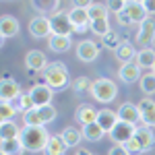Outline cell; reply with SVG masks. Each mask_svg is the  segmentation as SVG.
<instances>
[{"label": "cell", "instance_id": "1", "mask_svg": "<svg viewBox=\"0 0 155 155\" xmlns=\"http://www.w3.org/2000/svg\"><path fill=\"white\" fill-rule=\"evenodd\" d=\"M21 143H23L25 151L29 153H39L46 149L50 139V132L46 130V126H23L21 134H19Z\"/></svg>", "mask_w": 155, "mask_h": 155}, {"label": "cell", "instance_id": "2", "mask_svg": "<svg viewBox=\"0 0 155 155\" xmlns=\"http://www.w3.org/2000/svg\"><path fill=\"white\" fill-rule=\"evenodd\" d=\"M44 81L54 91H62L68 85V81H71L68 68L64 66V62H52V64H48V68L44 71Z\"/></svg>", "mask_w": 155, "mask_h": 155}, {"label": "cell", "instance_id": "3", "mask_svg": "<svg viewBox=\"0 0 155 155\" xmlns=\"http://www.w3.org/2000/svg\"><path fill=\"white\" fill-rule=\"evenodd\" d=\"M89 93H91L93 99H97L99 104H112V101L116 99V95H118V87H116V83H114L112 79L99 77V79L93 81Z\"/></svg>", "mask_w": 155, "mask_h": 155}, {"label": "cell", "instance_id": "4", "mask_svg": "<svg viewBox=\"0 0 155 155\" xmlns=\"http://www.w3.org/2000/svg\"><path fill=\"white\" fill-rule=\"evenodd\" d=\"M50 25H52V33L54 35H68L74 33V25H72L71 17L66 11H58L50 17Z\"/></svg>", "mask_w": 155, "mask_h": 155}, {"label": "cell", "instance_id": "5", "mask_svg": "<svg viewBox=\"0 0 155 155\" xmlns=\"http://www.w3.org/2000/svg\"><path fill=\"white\" fill-rule=\"evenodd\" d=\"M134 130H137V126H132V124H128V122H122V120H120L118 124L112 128L110 139L114 141V145H124L134 137Z\"/></svg>", "mask_w": 155, "mask_h": 155}, {"label": "cell", "instance_id": "6", "mask_svg": "<svg viewBox=\"0 0 155 155\" xmlns=\"http://www.w3.org/2000/svg\"><path fill=\"white\" fill-rule=\"evenodd\" d=\"M29 95L33 99V104L35 107H41V106H50L52 104V95H54V89L46 83H39L35 87H31L29 89Z\"/></svg>", "mask_w": 155, "mask_h": 155}, {"label": "cell", "instance_id": "7", "mask_svg": "<svg viewBox=\"0 0 155 155\" xmlns=\"http://www.w3.org/2000/svg\"><path fill=\"white\" fill-rule=\"evenodd\" d=\"M23 95L21 87L17 81H12L8 74L2 77V83H0V101H15L17 97Z\"/></svg>", "mask_w": 155, "mask_h": 155}, {"label": "cell", "instance_id": "8", "mask_svg": "<svg viewBox=\"0 0 155 155\" xmlns=\"http://www.w3.org/2000/svg\"><path fill=\"white\" fill-rule=\"evenodd\" d=\"M29 33H31V37H37V39H41V37H50V35H52L50 19H48V17H44V15H39V17H35V19H31V21H29Z\"/></svg>", "mask_w": 155, "mask_h": 155}, {"label": "cell", "instance_id": "9", "mask_svg": "<svg viewBox=\"0 0 155 155\" xmlns=\"http://www.w3.org/2000/svg\"><path fill=\"white\" fill-rule=\"evenodd\" d=\"M97 56H99V46H97L95 41H91V39L79 41V46H77V58L81 60V62H93Z\"/></svg>", "mask_w": 155, "mask_h": 155}, {"label": "cell", "instance_id": "10", "mask_svg": "<svg viewBox=\"0 0 155 155\" xmlns=\"http://www.w3.org/2000/svg\"><path fill=\"white\" fill-rule=\"evenodd\" d=\"M137 41L143 44L145 48H151V44L155 41V21L149 17L139 25V33H137Z\"/></svg>", "mask_w": 155, "mask_h": 155}, {"label": "cell", "instance_id": "11", "mask_svg": "<svg viewBox=\"0 0 155 155\" xmlns=\"http://www.w3.org/2000/svg\"><path fill=\"white\" fill-rule=\"evenodd\" d=\"M118 118L122 122L132 124V126H139V122H141V110H139V106H134L132 101H126V104H122L118 107Z\"/></svg>", "mask_w": 155, "mask_h": 155}, {"label": "cell", "instance_id": "12", "mask_svg": "<svg viewBox=\"0 0 155 155\" xmlns=\"http://www.w3.org/2000/svg\"><path fill=\"white\" fill-rule=\"evenodd\" d=\"M25 66H27L29 71H33V72L46 71V68H48V58H46V54L39 52V50H29L27 56H25Z\"/></svg>", "mask_w": 155, "mask_h": 155}, {"label": "cell", "instance_id": "13", "mask_svg": "<svg viewBox=\"0 0 155 155\" xmlns=\"http://www.w3.org/2000/svg\"><path fill=\"white\" fill-rule=\"evenodd\" d=\"M141 66L137 64V62H128V64H122L120 66V72H118V77H120V81L122 83H126V85H132V83H137V81H141Z\"/></svg>", "mask_w": 155, "mask_h": 155}, {"label": "cell", "instance_id": "14", "mask_svg": "<svg viewBox=\"0 0 155 155\" xmlns=\"http://www.w3.org/2000/svg\"><path fill=\"white\" fill-rule=\"evenodd\" d=\"M137 106H139V110H141V124L153 128L155 126V101L151 99V97H145V99H141Z\"/></svg>", "mask_w": 155, "mask_h": 155}, {"label": "cell", "instance_id": "15", "mask_svg": "<svg viewBox=\"0 0 155 155\" xmlns=\"http://www.w3.org/2000/svg\"><path fill=\"white\" fill-rule=\"evenodd\" d=\"M19 31H21L19 21L12 15H2V19H0V37L2 39H8V37L19 35Z\"/></svg>", "mask_w": 155, "mask_h": 155}, {"label": "cell", "instance_id": "16", "mask_svg": "<svg viewBox=\"0 0 155 155\" xmlns=\"http://www.w3.org/2000/svg\"><path fill=\"white\" fill-rule=\"evenodd\" d=\"M118 122H120L118 112H112V110H107V107H104V110H99V112H97V124L104 128L106 134H110L112 128H114Z\"/></svg>", "mask_w": 155, "mask_h": 155}, {"label": "cell", "instance_id": "17", "mask_svg": "<svg viewBox=\"0 0 155 155\" xmlns=\"http://www.w3.org/2000/svg\"><path fill=\"white\" fill-rule=\"evenodd\" d=\"M134 137L139 139V143L143 147V151H149L151 147L155 145V134L151 126H145V124H139L137 130H134Z\"/></svg>", "mask_w": 155, "mask_h": 155}, {"label": "cell", "instance_id": "18", "mask_svg": "<svg viewBox=\"0 0 155 155\" xmlns=\"http://www.w3.org/2000/svg\"><path fill=\"white\" fill-rule=\"evenodd\" d=\"M124 11L128 12V17H130L132 23H143L145 19H149V12H147V8H145L141 2H134V0H130V2H126V6H124Z\"/></svg>", "mask_w": 155, "mask_h": 155}, {"label": "cell", "instance_id": "19", "mask_svg": "<svg viewBox=\"0 0 155 155\" xmlns=\"http://www.w3.org/2000/svg\"><path fill=\"white\" fill-rule=\"evenodd\" d=\"M74 118H77V122H81V126L97 122V110L93 106H89V104H81L77 107V112H74Z\"/></svg>", "mask_w": 155, "mask_h": 155}, {"label": "cell", "instance_id": "20", "mask_svg": "<svg viewBox=\"0 0 155 155\" xmlns=\"http://www.w3.org/2000/svg\"><path fill=\"white\" fill-rule=\"evenodd\" d=\"M72 46V39L68 35H52L48 37V48L56 54H62V52H68Z\"/></svg>", "mask_w": 155, "mask_h": 155}, {"label": "cell", "instance_id": "21", "mask_svg": "<svg viewBox=\"0 0 155 155\" xmlns=\"http://www.w3.org/2000/svg\"><path fill=\"white\" fill-rule=\"evenodd\" d=\"M66 143L62 141V137L60 134H50L48 139V145H46V149L41 151L44 155H64L66 153Z\"/></svg>", "mask_w": 155, "mask_h": 155}, {"label": "cell", "instance_id": "22", "mask_svg": "<svg viewBox=\"0 0 155 155\" xmlns=\"http://www.w3.org/2000/svg\"><path fill=\"white\" fill-rule=\"evenodd\" d=\"M25 147L21 139H2L0 141V155H23Z\"/></svg>", "mask_w": 155, "mask_h": 155}, {"label": "cell", "instance_id": "23", "mask_svg": "<svg viewBox=\"0 0 155 155\" xmlns=\"http://www.w3.org/2000/svg\"><path fill=\"white\" fill-rule=\"evenodd\" d=\"M116 54V60L118 62H122V64H128V62H134L137 60V50H134V46L132 44H128V41H124V44H120V48L114 52Z\"/></svg>", "mask_w": 155, "mask_h": 155}, {"label": "cell", "instance_id": "24", "mask_svg": "<svg viewBox=\"0 0 155 155\" xmlns=\"http://www.w3.org/2000/svg\"><path fill=\"white\" fill-rule=\"evenodd\" d=\"M81 132H83V139H85V141H91V143H97V141H101V139L106 137L104 128H101L97 122L85 124L83 128H81Z\"/></svg>", "mask_w": 155, "mask_h": 155}, {"label": "cell", "instance_id": "25", "mask_svg": "<svg viewBox=\"0 0 155 155\" xmlns=\"http://www.w3.org/2000/svg\"><path fill=\"white\" fill-rule=\"evenodd\" d=\"M60 137H62V141L66 143L68 149H71V147H77V145L83 141V132L79 130V128H74V126H66V128H62Z\"/></svg>", "mask_w": 155, "mask_h": 155}, {"label": "cell", "instance_id": "26", "mask_svg": "<svg viewBox=\"0 0 155 155\" xmlns=\"http://www.w3.org/2000/svg\"><path fill=\"white\" fill-rule=\"evenodd\" d=\"M137 64L141 68H153L155 66V48H143L137 54Z\"/></svg>", "mask_w": 155, "mask_h": 155}, {"label": "cell", "instance_id": "27", "mask_svg": "<svg viewBox=\"0 0 155 155\" xmlns=\"http://www.w3.org/2000/svg\"><path fill=\"white\" fill-rule=\"evenodd\" d=\"M68 17H71V21H72L74 27H79V25H91V19H89L87 8H77V6H72L71 11H68Z\"/></svg>", "mask_w": 155, "mask_h": 155}, {"label": "cell", "instance_id": "28", "mask_svg": "<svg viewBox=\"0 0 155 155\" xmlns=\"http://www.w3.org/2000/svg\"><path fill=\"white\" fill-rule=\"evenodd\" d=\"M19 134H21V130L12 120L0 122V139H19Z\"/></svg>", "mask_w": 155, "mask_h": 155}, {"label": "cell", "instance_id": "29", "mask_svg": "<svg viewBox=\"0 0 155 155\" xmlns=\"http://www.w3.org/2000/svg\"><path fill=\"white\" fill-rule=\"evenodd\" d=\"M87 12H89V19H91V21H97V19H107V15H110L106 2H104V4H101V2H93V4L87 8Z\"/></svg>", "mask_w": 155, "mask_h": 155}, {"label": "cell", "instance_id": "30", "mask_svg": "<svg viewBox=\"0 0 155 155\" xmlns=\"http://www.w3.org/2000/svg\"><path fill=\"white\" fill-rule=\"evenodd\" d=\"M12 106L17 107V112L25 114V112L33 110V107H35V104H33V99H31V95H29V93H23L21 97H17V99L12 101Z\"/></svg>", "mask_w": 155, "mask_h": 155}, {"label": "cell", "instance_id": "31", "mask_svg": "<svg viewBox=\"0 0 155 155\" xmlns=\"http://www.w3.org/2000/svg\"><path fill=\"white\" fill-rule=\"evenodd\" d=\"M139 83H141V89H143L145 95H153L155 93V72H145Z\"/></svg>", "mask_w": 155, "mask_h": 155}, {"label": "cell", "instance_id": "32", "mask_svg": "<svg viewBox=\"0 0 155 155\" xmlns=\"http://www.w3.org/2000/svg\"><path fill=\"white\" fill-rule=\"evenodd\" d=\"M60 4V0H31V6L37 8L39 12H48V11H56Z\"/></svg>", "mask_w": 155, "mask_h": 155}, {"label": "cell", "instance_id": "33", "mask_svg": "<svg viewBox=\"0 0 155 155\" xmlns=\"http://www.w3.org/2000/svg\"><path fill=\"white\" fill-rule=\"evenodd\" d=\"M91 31L95 33V35H99V37H104V35H107L112 29H110V21L107 19H97V21H91Z\"/></svg>", "mask_w": 155, "mask_h": 155}, {"label": "cell", "instance_id": "34", "mask_svg": "<svg viewBox=\"0 0 155 155\" xmlns=\"http://www.w3.org/2000/svg\"><path fill=\"white\" fill-rule=\"evenodd\" d=\"M37 112H39V118H41L44 126L56 120V107L54 106H41V107H37Z\"/></svg>", "mask_w": 155, "mask_h": 155}, {"label": "cell", "instance_id": "35", "mask_svg": "<svg viewBox=\"0 0 155 155\" xmlns=\"http://www.w3.org/2000/svg\"><path fill=\"white\" fill-rule=\"evenodd\" d=\"M101 41H104V46H106L107 50H116L120 48V35H118V31H110L107 35L101 37Z\"/></svg>", "mask_w": 155, "mask_h": 155}, {"label": "cell", "instance_id": "36", "mask_svg": "<svg viewBox=\"0 0 155 155\" xmlns=\"http://www.w3.org/2000/svg\"><path fill=\"white\" fill-rule=\"evenodd\" d=\"M72 89L77 91V93H83V91H91V85H93V81H89L87 77H77L74 81H72Z\"/></svg>", "mask_w": 155, "mask_h": 155}, {"label": "cell", "instance_id": "37", "mask_svg": "<svg viewBox=\"0 0 155 155\" xmlns=\"http://www.w3.org/2000/svg\"><path fill=\"white\" fill-rule=\"evenodd\" d=\"M17 114V107L12 106V101H2V107H0V120H12V116Z\"/></svg>", "mask_w": 155, "mask_h": 155}, {"label": "cell", "instance_id": "38", "mask_svg": "<svg viewBox=\"0 0 155 155\" xmlns=\"http://www.w3.org/2000/svg\"><path fill=\"white\" fill-rule=\"evenodd\" d=\"M124 147H126V151L130 155H141V153H145L143 151V147H141V143H139V139L137 137H132L128 143H124Z\"/></svg>", "mask_w": 155, "mask_h": 155}, {"label": "cell", "instance_id": "39", "mask_svg": "<svg viewBox=\"0 0 155 155\" xmlns=\"http://www.w3.org/2000/svg\"><path fill=\"white\" fill-rule=\"evenodd\" d=\"M106 6H107V11H110V12L118 15L120 11H124L126 2H124V0H106Z\"/></svg>", "mask_w": 155, "mask_h": 155}, {"label": "cell", "instance_id": "40", "mask_svg": "<svg viewBox=\"0 0 155 155\" xmlns=\"http://www.w3.org/2000/svg\"><path fill=\"white\" fill-rule=\"evenodd\" d=\"M107 155H130V153L126 151V147H124V145H114V147L107 151Z\"/></svg>", "mask_w": 155, "mask_h": 155}, {"label": "cell", "instance_id": "41", "mask_svg": "<svg viewBox=\"0 0 155 155\" xmlns=\"http://www.w3.org/2000/svg\"><path fill=\"white\" fill-rule=\"evenodd\" d=\"M116 19H118V23H120V25H124V27L132 23V21H130V17H128V12H126V11H120L118 15H116Z\"/></svg>", "mask_w": 155, "mask_h": 155}, {"label": "cell", "instance_id": "42", "mask_svg": "<svg viewBox=\"0 0 155 155\" xmlns=\"http://www.w3.org/2000/svg\"><path fill=\"white\" fill-rule=\"evenodd\" d=\"M72 6H77V8H89L91 4H93V0H71Z\"/></svg>", "mask_w": 155, "mask_h": 155}, {"label": "cell", "instance_id": "43", "mask_svg": "<svg viewBox=\"0 0 155 155\" xmlns=\"http://www.w3.org/2000/svg\"><path fill=\"white\" fill-rule=\"evenodd\" d=\"M143 6L147 8V12H149V15H155V0H145Z\"/></svg>", "mask_w": 155, "mask_h": 155}, {"label": "cell", "instance_id": "44", "mask_svg": "<svg viewBox=\"0 0 155 155\" xmlns=\"http://www.w3.org/2000/svg\"><path fill=\"white\" fill-rule=\"evenodd\" d=\"M91 29V25H79V27H74V33H87Z\"/></svg>", "mask_w": 155, "mask_h": 155}, {"label": "cell", "instance_id": "45", "mask_svg": "<svg viewBox=\"0 0 155 155\" xmlns=\"http://www.w3.org/2000/svg\"><path fill=\"white\" fill-rule=\"evenodd\" d=\"M77 155H93V153H91V151H87V149H79Z\"/></svg>", "mask_w": 155, "mask_h": 155}, {"label": "cell", "instance_id": "46", "mask_svg": "<svg viewBox=\"0 0 155 155\" xmlns=\"http://www.w3.org/2000/svg\"><path fill=\"white\" fill-rule=\"evenodd\" d=\"M134 2H141V4H143V2H145V0H134Z\"/></svg>", "mask_w": 155, "mask_h": 155}, {"label": "cell", "instance_id": "47", "mask_svg": "<svg viewBox=\"0 0 155 155\" xmlns=\"http://www.w3.org/2000/svg\"><path fill=\"white\" fill-rule=\"evenodd\" d=\"M124 2H130V0H124Z\"/></svg>", "mask_w": 155, "mask_h": 155}, {"label": "cell", "instance_id": "48", "mask_svg": "<svg viewBox=\"0 0 155 155\" xmlns=\"http://www.w3.org/2000/svg\"><path fill=\"white\" fill-rule=\"evenodd\" d=\"M153 72H155V66H153Z\"/></svg>", "mask_w": 155, "mask_h": 155}]
</instances>
